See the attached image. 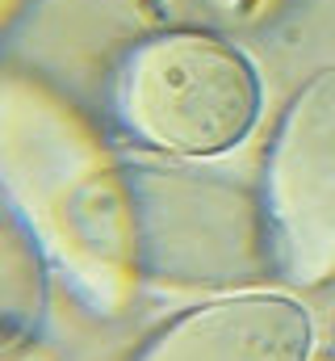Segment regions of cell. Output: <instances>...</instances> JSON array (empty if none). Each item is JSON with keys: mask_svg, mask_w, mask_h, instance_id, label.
<instances>
[{"mask_svg": "<svg viewBox=\"0 0 335 361\" xmlns=\"http://www.w3.org/2000/svg\"><path fill=\"white\" fill-rule=\"evenodd\" d=\"M0 193L25 214L55 273L92 315H126L143 290L126 160L76 97L21 63H0Z\"/></svg>", "mask_w": 335, "mask_h": 361, "instance_id": "obj_1", "label": "cell"}, {"mask_svg": "<svg viewBox=\"0 0 335 361\" xmlns=\"http://www.w3.org/2000/svg\"><path fill=\"white\" fill-rule=\"evenodd\" d=\"M130 248L143 290L239 294L281 281L260 185L197 160H126Z\"/></svg>", "mask_w": 335, "mask_h": 361, "instance_id": "obj_2", "label": "cell"}, {"mask_svg": "<svg viewBox=\"0 0 335 361\" xmlns=\"http://www.w3.org/2000/svg\"><path fill=\"white\" fill-rule=\"evenodd\" d=\"M260 68L227 34L176 25L139 38L113 76V118L151 156L214 160L260 122Z\"/></svg>", "mask_w": 335, "mask_h": 361, "instance_id": "obj_3", "label": "cell"}, {"mask_svg": "<svg viewBox=\"0 0 335 361\" xmlns=\"http://www.w3.org/2000/svg\"><path fill=\"white\" fill-rule=\"evenodd\" d=\"M260 193L281 281L327 290L335 281V63L315 68L285 101Z\"/></svg>", "mask_w": 335, "mask_h": 361, "instance_id": "obj_4", "label": "cell"}, {"mask_svg": "<svg viewBox=\"0 0 335 361\" xmlns=\"http://www.w3.org/2000/svg\"><path fill=\"white\" fill-rule=\"evenodd\" d=\"M315 315L289 290L214 294L164 328L130 361H310Z\"/></svg>", "mask_w": 335, "mask_h": 361, "instance_id": "obj_5", "label": "cell"}, {"mask_svg": "<svg viewBox=\"0 0 335 361\" xmlns=\"http://www.w3.org/2000/svg\"><path fill=\"white\" fill-rule=\"evenodd\" d=\"M55 265L25 223V214L0 193V341H42L51 315Z\"/></svg>", "mask_w": 335, "mask_h": 361, "instance_id": "obj_6", "label": "cell"}, {"mask_svg": "<svg viewBox=\"0 0 335 361\" xmlns=\"http://www.w3.org/2000/svg\"><path fill=\"white\" fill-rule=\"evenodd\" d=\"M197 4H201L218 25L251 34V30H268L272 21H281L293 0H197Z\"/></svg>", "mask_w": 335, "mask_h": 361, "instance_id": "obj_7", "label": "cell"}, {"mask_svg": "<svg viewBox=\"0 0 335 361\" xmlns=\"http://www.w3.org/2000/svg\"><path fill=\"white\" fill-rule=\"evenodd\" d=\"M0 361H55L46 341H0Z\"/></svg>", "mask_w": 335, "mask_h": 361, "instance_id": "obj_8", "label": "cell"}, {"mask_svg": "<svg viewBox=\"0 0 335 361\" xmlns=\"http://www.w3.org/2000/svg\"><path fill=\"white\" fill-rule=\"evenodd\" d=\"M25 8H30V0H0V42H4L8 30L25 17Z\"/></svg>", "mask_w": 335, "mask_h": 361, "instance_id": "obj_9", "label": "cell"}, {"mask_svg": "<svg viewBox=\"0 0 335 361\" xmlns=\"http://www.w3.org/2000/svg\"><path fill=\"white\" fill-rule=\"evenodd\" d=\"M331 357H335V328H331Z\"/></svg>", "mask_w": 335, "mask_h": 361, "instance_id": "obj_10", "label": "cell"}]
</instances>
